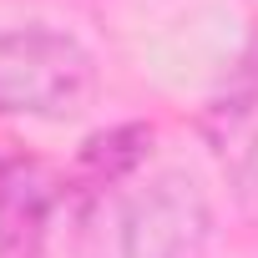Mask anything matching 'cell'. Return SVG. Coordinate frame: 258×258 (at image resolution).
<instances>
[{"instance_id": "cell-4", "label": "cell", "mask_w": 258, "mask_h": 258, "mask_svg": "<svg viewBox=\"0 0 258 258\" xmlns=\"http://www.w3.org/2000/svg\"><path fill=\"white\" fill-rule=\"evenodd\" d=\"M233 192H238V203L258 218V137L243 147V157L233 162Z\"/></svg>"}, {"instance_id": "cell-3", "label": "cell", "mask_w": 258, "mask_h": 258, "mask_svg": "<svg viewBox=\"0 0 258 258\" xmlns=\"http://www.w3.org/2000/svg\"><path fill=\"white\" fill-rule=\"evenodd\" d=\"M56 182L41 162L0 157V258H41Z\"/></svg>"}, {"instance_id": "cell-2", "label": "cell", "mask_w": 258, "mask_h": 258, "mask_svg": "<svg viewBox=\"0 0 258 258\" xmlns=\"http://www.w3.org/2000/svg\"><path fill=\"white\" fill-rule=\"evenodd\" d=\"M208 203L187 172H162L121 213V258H203Z\"/></svg>"}, {"instance_id": "cell-1", "label": "cell", "mask_w": 258, "mask_h": 258, "mask_svg": "<svg viewBox=\"0 0 258 258\" xmlns=\"http://www.w3.org/2000/svg\"><path fill=\"white\" fill-rule=\"evenodd\" d=\"M96 96L91 51L56 26L0 31V116L71 121Z\"/></svg>"}]
</instances>
